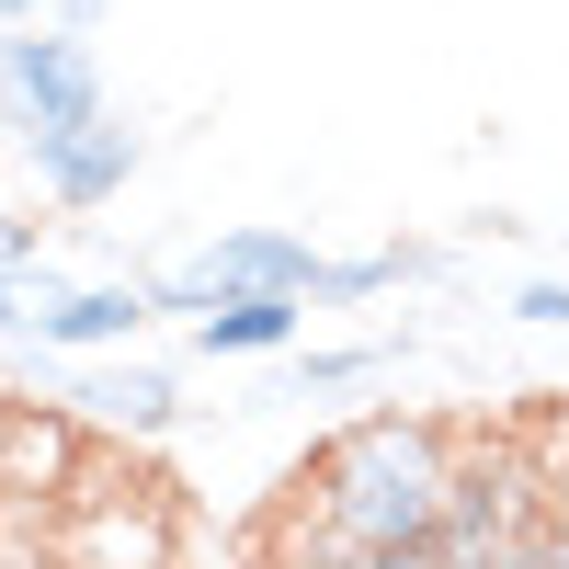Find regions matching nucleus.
<instances>
[{"mask_svg": "<svg viewBox=\"0 0 569 569\" xmlns=\"http://www.w3.org/2000/svg\"><path fill=\"white\" fill-rule=\"evenodd\" d=\"M308 525L284 536L297 558H353V569H433V525L456 490V421L445 410H365L319 445L308 467Z\"/></svg>", "mask_w": 569, "mask_h": 569, "instance_id": "1", "label": "nucleus"}, {"mask_svg": "<svg viewBox=\"0 0 569 569\" xmlns=\"http://www.w3.org/2000/svg\"><path fill=\"white\" fill-rule=\"evenodd\" d=\"M103 103H114V80H103L80 23H58V12L0 23V137H12V149H46V137L91 126Z\"/></svg>", "mask_w": 569, "mask_h": 569, "instance_id": "2", "label": "nucleus"}, {"mask_svg": "<svg viewBox=\"0 0 569 569\" xmlns=\"http://www.w3.org/2000/svg\"><path fill=\"white\" fill-rule=\"evenodd\" d=\"M536 512H547V490H536V456L512 445V433L456 445V490H445V525H433V569H501Z\"/></svg>", "mask_w": 569, "mask_h": 569, "instance_id": "3", "label": "nucleus"}, {"mask_svg": "<svg viewBox=\"0 0 569 569\" xmlns=\"http://www.w3.org/2000/svg\"><path fill=\"white\" fill-rule=\"evenodd\" d=\"M34 160V194L58 206V217H103L137 171H149V137H137V114H91V126H69V137H46V149H23Z\"/></svg>", "mask_w": 569, "mask_h": 569, "instance_id": "4", "label": "nucleus"}, {"mask_svg": "<svg viewBox=\"0 0 569 569\" xmlns=\"http://www.w3.org/2000/svg\"><path fill=\"white\" fill-rule=\"evenodd\" d=\"M149 319H160L149 273H103V284H46V273H34V353H58V365L137 342Z\"/></svg>", "mask_w": 569, "mask_h": 569, "instance_id": "5", "label": "nucleus"}, {"mask_svg": "<svg viewBox=\"0 0 569 569\" xmlns=\"http://www.w3.org/2000/svg\"><path fill=\"white\" fill-rule=\"evenodd\" d=\"M58 399H80L103 433H137V445L182 433V376H171V365H126V342H114V353H80V376H69Z\"/></svg>", "mask_w": 569, "mask_h": 569, "instance_id": "6", "label": "nucleus"}, {"mask_svg": "<svg viewBox=\"0 0 569 569\" xmlns=\"http://www.w3.org/2000/svg\"><path fill=\"white\" fill-rule=\"evenodd\" d=\"M308 330V297H284V284H228L217 308H194V353L206 365H262Z\"/></svg>", "mask_w": 569, "mask_h": 569, "instance_id": "7", "label": "nucleus"}, {"mask_svg": "<svg viewBox=\"0 0 569 569\" xmlns=\"http://www.w3.org/2000/svg\"><path fill=\"white\" fill-rule=\"evenodd\" d=\"M399 353H410V330H399V342H284V376H297V399H353Z\"/></svg>", "mask_w": 569, "mask_h": 569, "instance_id": "8", "label": "nucleus"}, {"mask_svg": "<svg viewBox=\"0 0 569 569\" xmlns=\"http://www.w3.org/2000/svg\"><path fill=\"white\" fill-rule=\"evenodd\" d=\"M501 308L525 319V330H569V273H525V284L501 297Z\"/></svg>", "mask_w": 569, "mask_h": 569, "instance_id": "9", "label": "nucleus"}, {"mask_svg": "<svg viewBox=\"0 0 569 569\" xmlns=\"http://www.w3.org/2000/svg\"><path fill=\"white\" fill-rule=\"evenodd\" d=\"M0 273H46V217L34 206H0Z\"/></svg>", "mask_w": 569, "mask_h": 569, "instance_id": "10", "label": "nucleus"}, {"mask_svg": "<svg viewBox=\"0 0 569 569\" xmlns=\"http://www.w3.org/2000/svg\"><path fill=\"white\" fill-rule=\"evenodd\" d=\"M536 490H547V512L569 525V410L547 421V445H536Z\"/></svg>", "mask_w": 569, "mask_h": 569, "instance_id": "11", "label": "nucleus"}, {"mask_svg": "<svg viewBox=\"0 0 569 569\" xmlns=\"http://www.w3.org/2000/svg\"><path fill=\"white\" fill-rule=\"evenodd\" d=\"M0 353H34V273H0Z\"/></svg>", "mask_w": 569, "mask_h": 569, "instance_id": "12", "label": "nucleus"}, {"mask_svg": "<svg viewBox=\"0 0 569 569\" xmlns=\"http://www.w3.org/2000/svg\"><path fill=\"white\" fill-rule=\"evenodd\" d=\"M46 12H58V23H80V34H91V23L114 12V0H46Z\"/></svg>", "mask_w": 569, "mask_h": 569, "instance_id": "13", "label": "nucleus"}]
</instances>
